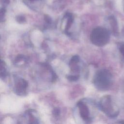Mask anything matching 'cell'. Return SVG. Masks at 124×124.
I'll use <instances>...</instances> for the list:
<instances>
[{"label":"cell","instance_id":"obj_9","mask_svg":"<svg viewBox=\"0 0 124 124\" xmlns=\"http://www.w3.org/2000/svg\"><path fill=\"white\" fill-rule=\"evenodd\" d=\"M2 1L3 3H6V4H8L9 2V0H2Z\"/></svg>","mask_w":124,"mask_h":124},{"label":"cell","instance_id":"obj_5","mask_svg":"<svg viewBox=\"0 0 124 124\" xmlns=\"http://www.w3.org/2000/svg\"><path fill=\"white\" fill-rule=\"evenodd\" d=\"M79 60V58L78 56H73L70 62V65H74L76 63H77Z\"/></svg>","mask_w":124,"mask_h":124},{"label":"cell","instance_id":"obj_3","mask_svg":"<svg viewBox=\"0 0 124 124\" xmlns=\"http://www.w3.org/2000/svg\"><path fill=\"white\" fill-rule=\"evenodd\" d=\"M104 35L102 31L98 28L94 29L90 36V39L92 43L95 45H100L103 40Z\"/></svg>","mask_w":124,"mask_h":124},{"label":"cell","instance_id":"obj_7","mask_svg":"<svg viewBox=\"0 0 124 124\" xmlns=\"http://www.w3.org/2000/svg\"><path fill=\"white\" fill-rule=\"evenodd\" d=\"M60 109L58 108H55L52 110V114L53 116H55L56 117L59 116L60 114Z\"/></svg>","mask_w":124,"mask_h":124},{"label":"cell","instance_id":"obj_4","mask_svg":"<svg viewBox=\"0 0 124 124\" xmlns=\"http://www.w3.org/2000/svg\"><path fill=\"white\" fill-rule=\"evenodd\" d=\"M33 111V109H29L26 112V115L28 116V124H39V120L34 114Z\"/></svg>","mask_w":124,"mask_h":124},{"label":"cell","instance_id":"obj_2","mask_svg":"<svg viewBox=\"0 0 124 124\" xmlns=\"http://www.w3.org/2000/svg\"><path fill=\"white\" fill-rule=\"evenodd\" d=\"M28 84L26 80L22 78L17 79L15 81V93L19 96H25L27 93Z\"/></svg>","mask_w":124,"mask_h":124},{"label":"cell","instance_id":"obj_6","mask_svg":"<svg viewBox=\"0 0 124 124\" xmlns=\"http://www.w3.org/2000/svg\"><path fill=\"white\" fill-rule=\"evenodd\" d=\"M79 78L78 75H69L67 77V78L71 81H75Z\"/></svg>","mask_w":124,"mask_h":124},{"label":"cell","instance_id":"obj_8","mask_svg":"<svg viewBox=\"0 0 124 124\" xmlns=\"http://www.w3.org/2000/svg\"><path fill=\"white\" fill-rule=\"evenodd\" d=\"M17 20L18 22H23L25 20V18L23 16H19L17 18Z\"/></svg>","mask_w":124,"mask_h":124},{"label":"cell","instance_id":"obj_1","mask_svg":"<svg viewBox=\"0 0 124 124\" xmlns=\"http://www.w3.org/2000/svg\"><path fill=\"white\" fill-rule=\"evenodd\" d=\"M77 107L78 108L79 115L82 119L86 124H90L92 122V118L90 115L89 108L86 103L82 100H80L77 103Z\"/></svg>","mask_w":124,"mask_h":124},{"label":"cell","instance_id":"obj_10","mask_svg":"<svg viewBox=\"0 0 124 124\" xmlns=\"http://www.w3.org/2000/svg\"><path fill=\"white\" fill-rule=\"evenodd\" d=\"M31 1H34V0H30Z\"/></svg>","mask_w":124,"mask_h":124}]
</instances>
